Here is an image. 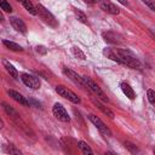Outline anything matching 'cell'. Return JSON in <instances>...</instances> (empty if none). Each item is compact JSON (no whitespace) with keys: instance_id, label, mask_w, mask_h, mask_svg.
<instances>
[{"instance_id":"6da1fadb","label":"cell","mask_w":155,"mask_h":155,"mask_svg":"<svg viewBox=\"0 0 155 155\" xmlns=\"http://www.w3.org/2000/svg\"><path fill=\"white\" fill-rule=\"evenodd\" d=\"M103 54L107 56V58L115 61L120 64L127 65L133 69H140L142 64L138 61L136 56H133L128 50L125 48H117V47H105L103 50Z\"/></svg>"},{"instance_id":"7a4b0ae2","label":"cell","mask_w":155,"mask_h":155,"mask_svg":"<svg viewBox=\"0 0 155 155\" xmlns=\"http://www.w3.org/2000/svg\"><path fill=\"white\" fill-rule=\"evenodd\" d=\"M35 8H36V15H39V17H40L46 24H48L50 27H53V28H56V27L58 25V22L56 21L54 16H53L46 7H44L42 5L38 4V5L35 6Z\"/></svg>"},{"instance_id":"3957f363","label":"cell","mask_w":155,"mask_h":155,"mask_svg":"<svg viewBox=\"0 0 155 155\" xmlns=\"http://www.w3.org/2000/svg\"><path fill=\"white\" fill-rule=\"evenodd\" d=\"M56 92H57L61 97H63V98L70 101V102L74 103V104H79V103L81 102V99H80V97H78V94H75L73 91H70L68 87H65V86H63V85H58V86L56 87Z\"/></svg>"},{"instance_id":"277c9868","label":"cell","mask_w":155,"mask_h":155,"mask_svg":"<svg viewBox=\"0 0 155 155\" xmlns=\"http://www.w3.org/2000/svg\"><path fill=\"white\" fill-rule=\"evenodd\" d=\"M84 80H85V82H86V85H87V88H90L98 98H101L103 102H108L109 99H108V97H107V94L103 92V90L91 79V78H88V76H84Z\"/></svg>"},{"instance_id":"5b68a950","label":"cell","mask_w":155,"mask_h":155,"mask_svg":"<svg viewBox=\"0 0 155 155\" xmlns=\"http://www.w3.org/2000/svg\"><path fill=\"white\" fill-rule=\"evenodd\" d=\"M88 120L97 127V130H98L103 136H107V137H110V136H111V131L109 130V127H108L98 116H96V115H93V114H90V115H88Z\"/></svg>"},{"instance_id":"8992f818","label":"cell","mask_w":155,"mask_h":155,"mask_svg":"<svg viewBox=\"0 0 155 155\" xmlns=\"http://www.w3.org/2000/svg\"><path fill=\"white\" fill-rule=\"evenodd\" d=\"M52 113L56 116V119H58L59 121H63V122H69L70 121V116H69L68 111L65 110V108L61 103H54L53 104Z\"/></svg>"},{"instance_id":"52a82bcc","label":"cell","mask_w":155,"mask_h":155,"mask_svg":"<svg viewBox=\"0 0 155 155\" xmlns=\"http://www.w3.org/2000/svg\"><path fill=\"white\" fill-rule=\"evenodd\" d=\"M21 80L23 81V84L33 90H38L40 87V80L39 78L31 75V74H28V73H23L21 75Z\"/></svg>"},{"instance_id":"ba28073f","label":"cell","mask_w":155,"mask_h":155,"mask_svg":"<svg viewBox=\"0 0 155 155\" xmlns=\"http://www.w3.org/2000/svg\"><path fill=\"white\" fill-rule=\"evenodd\" d=\"M63 73L73 81V82H75L76 85H80L81 87H84V88H87V85H86V82H85V80H84V78H81L78 73H75L74 70H71V69H68V68H64L63 69Z\"/></svg>"},{"instance_id":"9c48e42d","label":"cell","mask_w":155,"mask_h":155,"mask_svg":"<svg viewBox=\"0 0 155 155\" xmlns=\"http://www.w3.org/2000/svg\"><path fill=\"white\" fill-rule=\"evenodd\" d=\"M98 4H99L101 10H103L107 13H110V15H119L120 13V8L109 0H99Z\"/></svg>"},{"instance_id":"30bf717a","label":"cell","mask_w":155,"mask_h":155,"mask_svg":"<svg viewBox=\"0 0 155 155\" xmlns=\"http://www.w3.org/2000/svg\"><path fill=\"white\" fill-rule=\"evenodd\" d=\"M102 36H103V39H104L107 42H109V44H121V42L124 41V40H122V36H121L120 34L113 31V30L104 31V33L102 34Z\"/></svg>"},{"instance_id":"8fae6325","label":"cell","mask_w":155,"mask_h":155,"mask_svg":"<svg viewBox=\"0 0 155 155\" xmlns=\"http://www.w3.org/2000/svg\"><path fill=\"white\" fill-rule=\"evenodd\" d=\"M10 23H11V25L17 31L23 33V34L27 33V25H25V23L21 18H18V17H10Z\"/></svg>"},{"instance_id":"7c38bea8","label":"cell","mask_w":155,"mask_h":155,"mask_svg":"<svg viewBox=\"0 0 155 155\" xmlns=\"http://www.w3.org/2000/svg\"><path fill=\"white\" fill-rule=\"evenodd\" d=\"M1 105L4 107V110H5V113L16 122V124H18V122H21L22 120H21V116H19V114L11 107V105H8L7 103H5V102H2L1 103Z\"/></svg>"},{"instance_id":"4fadbf2b","label":"cell","mask_w":155,"mask_h":155,"mask_svg":"<svg viewBox=\"0 0 155 155\" xmlns=\"http://www.w3.org/2000/svg\"><path fill=\"white\" fill-rule=\"evenodd\" d=\"M7 93H8V96H10L12 99H15L16 102H18L19 104L29 105V101H28L23 94H21L19 92H17V91H15V90H8Z\"/></svg>"},{"instance_id":"5bb4252c","label":"cell","mask_w":155,"mask_h":155,"mask_svg":"<svg viewBox=\"0 0 155 155\" xmlns=\"http://www.w3.org/2000/svg\"><path fill=\"white\" fill-rule=\"evenodd\" d=\"M120 87H121V91H122V93L128 98V99H134V97H136V93H134V91H133V88L127 84V82H125V81H122L121 84H120Z\"/></svg>"},{"instance_id":"9a60e30c","label":"cell","mask_w":155,"mask_h":155,"mask_svg":"<svg viewBox=\"0 0 155 155\" xmlns=\"http://www.w3.org/2000/svg\"><path fill=\"white\" fill-rule=\"evenodd\" d=\"M92 103H93V104H94V105H96V107H97L102 113H104L107 116H109L110 119H113V117H114V113H113L108 107H105L104 104H102L99 101H97L96 98H92Z\"/></svg>"},{"instance_id":"2e32d148","label":"cell","mask_w":155,"mask_h":155,"mask_svg":"<svg viewBox=\"0 0 155 155\" xmlns=\"http://www.w3.org/2000/svg\"><path fill=\"white\" fill-rule=\"evenodd\" d=\"M2 44H4L5 47H7V48L11 50V51H15V52H22V51H23V47H22L21 45H18V44L13 42V41H10V40H2Z\"/></svg>"},{"instance_id":"e0dca14e","label":"cell","mask_w":155,"mask_h":155,"mask_svg":"<svg viewBox=\"0 0 155 155\" xmlns=\"http://www.w3.org/2000/svg\"><path fill=\"white\" fill-rule=\"evenodd\" d=\"M4 67H5V69H6V71L13 78V79H18V71H17V69L10 63V62H7V61H4Z\"/></svg>"},{"instance_id":"ac0fdd59","label":"cell","mask_w":155,"mask_h":155,"mask_svg":"<svg viewBox=\"0 0 155 155\" xmlns=\"http://www.w3.org/2000/svg\"><path fill=\"white\" fill-rule=\"evenodd\" d=\"M78 148L84 153V154H86V155H92L93 154V150L90 148V145L87 144V143H85L84 140H79L78 142Z\"/></svg>"},{"instance_id":"d6986e66","label":"cell","mask_w":155,"mask_h":155,"mask_svg":"<svg viewBox=\"0 0 155 155\" xmlns=\"http://www.w3.org/2000/svg\"><path fill=\"white\" fill-rule=\"evenodd\" d=\"M4 151L7 153V154H15V155H21V150L17 149L13 144H5L4 145Z\"/></svg>"},{"instance_id":"ffe728a7","label":"cell","mask_w":155,"mask_h":155,"mask_svg":"<svg viewBox=\"0 0 155 155\" xmlns=\"http://www.w3.org/2000/svg\"><path fill=\"white\" fill-rule=\"evenodd\" d=\"M22 4H23V6L25 7V10H27L29 13L36 15V8H35V6L33 5V2H31L30 0H22Z\"/></svg>"},{"instance_id":"44dd1931","label":"cell","mask_w":155,"mask_h":155,"mask_svg":"<svg viewBox=\"0 0 155 155\" xmlns=\"http://www.w3.org/2000/svg\"><path fill=\"white\" fill-rule=\"evenodd\" d=\"M71 52H73V54H74V57H75V58H79V59H86L85 53H84L79 47L73 46V47H71Z\"/></svg>"},{"instance_id":"7402d4cb","label":"cell","mask_w":155,"mask_h":155,"mask_svg":"<svg viewBox=\"0 0 155 155\" xmlns=\"http://www.w3.org/2000/svg\"><path fill=\"white\" fill-rule=\"evenodd\" d=\"M74 12H75V17L78 18L79 22H81V23H84V24H87V17H86V15H85L82 11L75 10Z\"/></svg>"},{"instance_id":"603a6c76","label":"cell","mask_w":155,"mask_h":155,"mask_svg":"<svg viewBox=\"0 0 155 155\" xmlns=\"http://www.w3.org/2000/svg\"><path fill=\"white\" fill-rule=\"evenodd\" d=\"M0 8L4 10L5 12H11L12 11V6L8 4L7 0H0Z\"/></svg>"},{"instance_id":"cb8c5ba5","label":"cell","mask_w":155,"mask_h":155,"mask_svg":"<svg viewBox=\"0 0 155 155\" xmlns=\"http://www.w3.org/2000/svg\"><path fill=\"white\" fill-rule=\"evenodd\" d=\"M147 97H148L149 103H150L151 105H154V104H155V92H154L151 88H149V90L147 91Z\"/></svg>"},{"instance_id":"d4e9b609","label":"cell","mask_w":155,"mask_h":155,"mask_svg":"<svg viewBox=\"0 0 155 155\" xmlns=\"http://www.w3.org/2000/svg\"><path fill=\"white\" fill-rule=\"evenodd\" d=\"M125 148H127L131 153H138V149H137V147L134 145V144H132V143H130V142H125Z\"/></svg>"},{"instance_id":"484cf974","label":"cell","mask_w":155,"mask_h":155,"mask_svg":"<svg viewBox=\"0 0 155 155\" xmlns=\"http://www.w3.org/2000/svg\"><path fill=\"white\" fill-rule=\"evenodd\" d=\"M143 2H144L151 11H155V4H154V0H143Z\"/></svg>"},{"instance_id":"4316f807","label":"cell","mask_w":155,"mask_h":155,"mask_svg":"<svg viewBox=\"0 0 155 155\" xmlns=\"http://www.w3.org/2000/svg\"><path fill=\"white\" fill-rule=\"evenodd\" d=\"M36 52H38V53H41V54H46L47 50H46L44 46H36Z\"/></svg>"},{"instance_id":"83f0119b","label":"cell","mask_w":155,"mask_h":155,"mask_svg":"<svg viewBox=\"0 0 155 155\" xmlns=\"http://www.w3.org/2000/svg\"><path fill=\"white\" fill-rule=\"evenodd\" d=\"M86 4H96V2H98L99 0H84Z\"/></svg>"},{"instance_id":"f1b7e54d","label":"cell","mask_w":155,"mask_h":155,"mask_svg":"<svg viewBox=\"0 0 155 155\" xmlns=\"http://www.w3.org/2000/svg\"><path fill=\"white\" fill-rule=\"evenodd\" d=\"M116 1H119L120 4H122L124 6H128V2L126 1V0H116Z\"/></svg>"},{"instance_id":"f546056e","label":"cell","mask_w":155,"mask_h":155,"mask_svg":"<svg viewBox=\"0 0 155 155\" xmlns=\"http://www.w3.org/2000/svg\"><path fill=\"white\" fill-rule=\"evenodd\" d=\"M5 19V17H4V15H2V12H1V8H0V22H2Z\"/></svg>"},{"instance_id":"4dcf8cb0","label":"cell","mask_w":155,"mask_h":155,"mask_svg":"<svg viewBox=\"0 0 155 155\" xmlns=\"http://www.w3.org/2000/svg\"><path fill=\"white\" fill-rule=\"evenodd\" d=\"M2 127H4V122H2V120L0 119V130H1Z\"/></svg>"},{"instance_id":"1f68e13d","label":"cell","mask_w":155,"mask_h":155,"mask_svg":"<svg viewBox=\"0 0 155 155\" xmlns=\"http://www.w3.org/2000/svg\"><path fill=\"white\" fill-rule=\"evenodd\" d=\"M17 1H22V0H17Z\"/></svg>"}]
</instances>
